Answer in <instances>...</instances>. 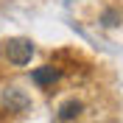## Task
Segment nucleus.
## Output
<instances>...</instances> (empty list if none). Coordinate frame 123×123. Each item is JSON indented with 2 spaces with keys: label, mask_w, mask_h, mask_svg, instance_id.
Here are the masks:
<instances>
[{
  "label": "nucleus",
  "mask_w": 123,
  "mask_h": 123,
  "mask_svg": "<svg viewBox=\"0 0 123 123\" xmlns=\"http://www.w3.org/2000/svg\"><path fill=\"white\" fill-rule=\"evenodd\" d=\"M3 53H6V59L11 62V64L23 67V64H28V62H31V56H34V42L25 39V37L6 39V42H3Z\"/></svg>",
  "instance_id": "obj_1"
},
{
  "label": "nucleus",
  "mask_w": 123,
  "mask_h": 123,
  "mask_svg": "<svg viewBox=\"0 0 123 123\" xmlns=\"http://www.w3.org/2000/svg\"><path fill=\"white\" fill-rule=\"evenodd\" d=\"M3 104H6L8 112H25V109L31 106V98L20 90V87H8V90L3 92Z\"/></svg>",
  "instance_id": "obj_2"
},
{
  "label": "nucleus",
  "mask_w": 123,
  "mask_h": 123,
  "mask_svg": "<svg viewBox=\"0 0 123 123\" xmlns=\"http://www.w3.org/2000/svg\"><path fill=\"white\" fill-rule=\"evenodd\" d=\"M59 76H62V73H59L56 67L45 64V67H37L34 73H31V81H34L37 87H53L56 81H59Z\"/></svg>",
  "instance_id": "obj_3"
},
{
  "label": "nucleus",
  "mask_w": 123,
  "mask_h": 123,
  "mask_svg": "<svg viewBox=\"0 0 123 123\" xmlns=\"http://www.w3.org/2000/svg\"><path fill=\"white\" fill-rule=\"evenodd\" d=\"M81 109H84V106H81V101L70 98V101H64V104L59 106V115H56V117H59L62 123H70V120H76V117L81 115Z\"/></svg>",
  "instance_id": "obj_4"
},
{
  "label": "nucleus",
  "mask_w": 123,
  "mask_h": 123,
  "mask_svg": "<svg viewBox=\"0 0 123 123\" xmlns=\"http://www.w3.org/2000/svg\"><path fill=\"white\" fill-rule=\"evenodd\" d=\"M104 25H117V14L115 11H106L104 14Z\"/></svg>",
  "instance_id": "obj_5"
}]
</instances>
